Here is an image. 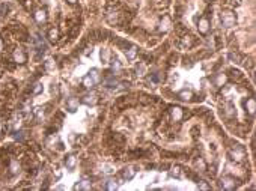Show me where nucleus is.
<instances>
[{
	"mask_svg": "<svg viewBox=\"0 0 256 191\" xmlns=\"http://www.w3.org/2000/svg\"><path fill=\"white\" fill-rule=\"evenodd\" d=\"M35 42H36V45H38V48H39L41 51H45V50H47V45L44 44V41L41 39V36H39V35H36V38H35Z\"/></svg>",
	"mask_w": 256,
	"mask_h": 191,
	"instance_id": "24",
	"label": "nucleus"
},
{
	"mask_svg": "<svg viewBox=\"0 0 256 191\" xmlns=\"http://www.w3.org/2000/svg\"><path fill=\"white\" fill-rule=\"evenodd\" d=\"M191 97H193V92H191V90H187V89H184V90H181V92L178 93V98L182 100V101H190Z\"/></svg>",
	"mask_w": 256,
	"mask_h": 191,
	"instance_id": "15",
	"label": "nucleus"
},
{
	"mask_svg": "<svg viewBox=\"0 0 256 191\" xmlns=\"http://www.w3.org/2000/svg\"><path fill=\"white\" fill-rule=\"evenodd\" d=\"M89 75H90V78L95 81V84L101 81V75H99V71H98L96 68H92V69H90V72H89Z\"/></svg>",
	"mask_w": 256,
	"mask_h": 191,
	"instance_id": "20",
	"label": "nucleus"
},
{
	"mask_svg": "<svg viewBox=\"0 0 256 191\" xmlns=\"http://www.w3.org/2000/svg\"><path fill=\"white\" fill-rule=\"evenodd\" d=\"M125 56H126L128 60L136 59V56H137V47H136V45H131L128 50H125Z\"/></svg>",
	"mask_w": 256,
	"mask_h": 191,
	"instance_id": "14",
	"label": "nucleus"
},
{
	"mask_svg": "<svg viewBox=\"0 0 256 191\" xmlns=\"http://www.w3.org/2000/svg\"><path fill=\"white\" fill-rule=\"evenodd\" d=\"M33 18H35L36 23H44V21L47 20V12H45L44 9H39V11H36V12L33 14Z\"/></svg>",
	"mask_w": 256,
	"mask_h": 191,
	"instance_id": "13",
	"label": "nucleus"
},
{
	"mask_svg": "<svg viewBox=\"0 0 256 191\" xmlns=\"http://www.w3.org/2000/svg\"><path fill=\"white\" fill-rule=\"evenodd\" d=\"M102 169H104V172H105V173H111V172H113V170H111V167H110V166H107V164H105Z\"/></svg>",
	"mask_w": 256,
	"mask_h": 191,
	"instance_id": "35",
	"label": "nucleus"
},
{
	"mask_svg": "<svg viewBox=\"0 0 256 191\" xmlns=\"http://www.w3.org/2000/svg\"><path fill=\"white\" fill-rule=\"evenodd\" d=\"M230 74H233V77H235V78H238V80H239V78H242V75H241V72H239V71H233V69H232V71H230Z\"/></svg>",
	"mask_w": 256,
	"mask_h": 191,
	"instance_id": "32",
	"label": "nucleus"
},
{
	"mask_svg": "<svg viewBox=\"0 0 256 191\" xmlns=\"http://www.w3.org/2000/svg\"><path fill=\"white\" fill-rule=\"evenodd\" d=\"M18 169H20V167H18V164H17L15 161H12V164H11V170H12V173H17V172H18Z\"/></svg>",
	"mask_w": 256,
	"mask_h": 191,
	"instance_id": "31",
	"label": "nucleus"
},
{
	"mask_svg": "<svg viewBox=\"0 0 256 191\" xmlns=\"http://www.w3.org/2000/svg\"><path fill=\"white\" fill-rule=\"evenodd\" d=\"M244 155H245V152H244V149H242L241 146H235V148L229 152V157H230V160H233V161H241V160L244 158Z\"/></svg>",
	"mask_w": 256,
	"mask_h": 191,
	"instance_id": "6",
	"label": "nucleus"
},
{
	"mask_svg": "<svg viewBox=\"0 0 256 191\" xmlns=\"http://www.w3.org/2000/svg\"><path fill=\"white\" fill-rule=\"evenodd\" d=\"M197 188L199 190H211L209 184H206V181H199L197 182Z\"/></svg>",
	"mask_w": 256,
	"mask_h": 191,
	"instance_id": "26",
	"label": "nucleus"
},
{
	"mask_svg": "<svg viewBox=\"0 0 256 191\" xmlns=\"http://www.w3.org/2000/svg\"><path fill=\"white\" fill-rule=\"evenodd\" d=\"M181 175H182L181 166H175V167H172L170 172H169V176H170V178H175V179H179Z\"/></svg>",
	"mask_w": 256,
	"mask_h": 191,
	"instance_id": "17",
	"label": "nucleus"
},
{
	"mask_svg": "<svg viewBox=\"0 0 256 191\" xmlns=\"http://www.w3.org/2000/svg\"><path fill=\"white\" fill-rule=\"evenodd\" d=\"M99 57H101V60H102V63H108V57H110V53H108V50H101V53H99Z\"/></svg>",
	"mask_w": 256,
	"mask_h": 191,
	"instance_id": "25",
	"label": "nucleus"
},
{
	"mask_svg": "<svg viewBox=\"0 0 256 191\" xmlns=\"http://www.w3.org/2000/svg\"><path fill=\"white\" fill-rule=\"evenodd\" d=\"M14 60L17 63H24L26 62V54L23 53V50H15L14 51Z\"/></svg>",
	"mask_w": 256,
	"mask_h": 191,
	"instance_id": "16",
	"label": "nucleus"
},
{
	"mask_svg": "<svg viewBox=\"0 0 256 191\" xmlns=\"http://www.w3.org/2000/svg\"><path fill=\"white\" fill-rule=\"evenodd\" d=\"M145 69H146V68H145V65H143V63L137 65V68H136V71H137L140 75H143V74H145Z\"/></svg>",
	"mask_w": 256,
	"mask_h": 191,
	"instance_id": "28",
	"label": "nucleus"
},
{
	"mask_svg": "<svg viewBox=\"0 0 256 191\" xmlns=\"http://www.w3.org/2000/svg\"><path fill=\"white\" fill-rule=\"evenodd\" d=\"M66 2H68L69 5H74V3H77V0H66Z\"/></svg>",
	"mask_w": 256,
	"mask_h": 191,
	"instance_id": "37",
	"label": "nucleus"
},
{
	"mask_svg": "<svg viewBox=\"0 0 256 191\" xmlns=\"http://www.w3.org/2000/svg\"><path fill=\"white\" fill-rule=\"evenodd\" d=\"M78 104H80L78 98L71 97V98H68V100H66V110H68V112H71V113H74V112L78 109Z\"/></svg>",
	"mask_w": 256,
	"mask_h": 191,
	"instance_id": "10",
	"label": "nucleus"
},
{
	"mask_svg": "<svg viewBox=\"0 0 256 191\" xmlns=\"http://www.w3.org/2000/svg\"><path fill=\"white\" fill-rule=\"evenodd\" d=\"M0 131H2V125H0Z\"/></svg>",
	"mask_w": 256,
	"mask_h": 191,
	"instance_id": "39",
	"label": "nucleus"
},
{
	"mask_svg": "<svg viewBox=\"0 0 256 191\" xmlns=\"http://www.w3.org/2000/svg\"><path fill=\"white\" fill-rule=\"evenodd\" d=\"M209 27H211L209 20H208L206 17H200L199 21H197V32H199L200 35H208Z\"/></svg>",
	"mask_w": 256,
	"mask_h": 191,
	"instance_id": "3",
	"label": "nucleus"
},
{
	"mask_svg": "<svg viewBox=\"0 0 256 191\" xmlns=\"http://www.w3.org/2000/svg\"><path fill=\"white\" fill-rule=\"evenodd\" d=\"M229 57H230L232 60H235V63H239V56H238V54H229Z\"/></svg>",
	"mask_w": 256,
	"mask_h": 191,
	"instance_id": "33",
	"label": "nucleus"
},
{
	"mask_svg": "<svg viewBox=\"0 0 256 191\" xmlns=\"http://www.w3.org/2000/svg\"><path fill=\"white\" fill-rule=\"evenodd\" d=\"M5 11H8V5H6V3L0 5V17H2V15H5Z\"/></svg>",
	"mask_w": 256,
	"mask_h": 191,
	"instance_id": "30",
	"label": "nucleus"
},
{
	"mask_svg": "<svg viewBox=\"0 0 256 191\" xmlns=\"http://www.w3.org/2000/svg\"><path fill=\"white\" fill-rule=\"evenodd\" d=\"M75 163H77V160H75L74 155H68L66 160H65V166H66L68 170H72V169L75 167Z\"/></svg>",
	"mask_w": 256,
	"mask_h": 191,
	"instance_id": "18",
	"label": "nucleus"
},
{
	"mask_svg": "<svg viewBox=\"0 0 256 191\" xmlns=\"http://www.w3.org/2000/svg\"><path fill=\"white\" fill-rule=\"evenodd\" d=\"M182 116H184V112H182V109L181 107H172L170 109V118H172V121H175V122H179L181 119H182Z\"/></svg>",
	"mask_w": 256,
	"mask_h": 191,
	"instance_id": "11",
	"label": "nucleus"
},
{
	"mask_svg": "<svg viewBox=\"0 0 256 191\" xmlns=\"http://www.w3.org/2000/svg\"><path fill=\"white\" fill-rule=\"evenodd\" d=\"M136 173H137V169H136L134 166H128V167H125V169L122 170V178H123L125 181H131V179L136 176Z\"/></svg>",
	"mask_w": 256,
	"mask_h": 191,
	"instance_id": "7",
	"label": "nucleus"
},
{
	"mask_svg": "<svg viewBox=\"0 0 256 191\" xmlns=\"http://www.w3.org/2000/svg\"><path fill=\"white\" fill-rule=\"evenodd\" d=\"M236 179L233 178V176H229V175H226V176H223L221 179H220V187L223 188V190H226V191H232V190H235L236 188Z\"/></svg>",
	"mask_w": 256,
	"mask_h": 191,
	"instance_id": "2",
	"label": "nucleus"
},
{
	"mask_svg": "<svg viewBox=\"0 0 256 191\" xmlns=\"http://www.w3.org/2000/svg\"><path fill=\"white\" fill-rule=\"evenodd\" d=\"M48 39H50L51 42H56V41L59 39V29H57V27H53V29L48 30Z\"/></svg>",
	"mask_w": 256,
	"mask_h": 191,
	"instance_id": "19",
	"label": "nucleus"
},
{
	"mask_svg": "<svg viewBox=\"0 0 256 191\" xmlns=\"http://www.w3.org/2000/svg\"><path fill=\"white\" fill-rule=\"evenodd\" d=\"M41 92H42V84H41V83H36V84H35V89H33V93L38 95V93H41Z\"/></svg>",
	"mask_w": 256,
	"mask_h": 191,
	"instance_id": "27",
	"label": "nucleus"
},
{
	"mask_svg": "<svg viewBox=\"0 0 256 191\" xmlns=\"http://www.w3.org/2000/svg\"><path fill=\"white\" fill-rule=\"evenodd\" d=\"M223 110H224V116L226 118H235L236 116V109H235V106L232 103H226Z\"/></svg>",
	"mask_w": 256,
	"mask_h": 191,
	"instance_id": "12",
	"label": "nucleus"
},
{
	"mask_svg": "<svg viewBox=\"0 0 256 191\" xmlns=\"http://www.w3.org/2000/svg\"><path fill=\"white\" fill-rule=\"evenodd\" d=\"M3 50V41H2V38H0V51Z\"/></svg>",
	"mask_w": 256,
	"mask_h": 191,
	"instance_id": "38",
	"label": "nucleus"
},
{
	"mask_svg": "<svg viewBox=\"0 0 256 191\" xmlns=\"http://www.w3.org/2000/svg\"><path fill=\"white\" fill-rule=\"evenodd\" d=\"M169 27H170V18H169V17H164V18L161 20V23H160V30L166 32Z\"/></svg>",
	"mask_w": 256,
	"mask_h": 191,
	"instance_id": "22",
	"label": "nucleus"
},
{
	"mask_svg": "<svg viewBox=\"0 0 256 191\" xmlns=\"http://www.w3.org/2000/svg\"><path fill=\"white\" fill-rule=\"evenodd\" d=\"M220 20H221V26L226 27V29L233 27L236 24V15L232 11H223L221 15H220Z\"/></svg>",
	"mask_w": 256,
	"mask_h": 191,
	"instance_id": "1",
	"label": "nucleus"
},
{
	"mask_svg": "<svg viewBox=\"0 0 256 191\" xmlns=\"http://www.w3.org/2000/svg\"><path fill=\"white\" fill-rule=\"evenodd\" d=\"M105 190H108V191H114V190H117V184H116V181H114V179H108V181L105 182Z\"/></svg>",
	"mask_w": 256,
	"mask_h": 191,
	"instance_id": "23",
	"label": "nucleus"
},
{
	"mask_svg": "<svg viewBox=\"0 0 256 191\" xmlns=\"http://www.w3.org/2000/svg\"><path fill=\"white\" fill-rule=\"evenodd\" d=\"M92 188V182L89 178H81L78 181V184L74 185V190H84V191H89Z\"/></svg>",
	"mask_w": 256,
	"mask_h": 191,
	"instance_id": "8",
	"label": "nucleus"
},
{
	"mask_svg": "<svg viewBox=\"0 0 256 191\" xmlns=\"http://www.w3.org/2000/svg\"><path fill=\"white\" fill-rule=\"evenodd\" d=\"M83 86H84L86 89H90V87H93V86H95V81L90 78V75H89V74L83 77Z\"/></svg>",
	"mask_w": 256,
	"mask_h": 191,
	"instance_id": "21",
	"label": "nucleus"
},
{
	"mask_svg": "<svg viewBox=\"0 0 256 191\" xmlns=\"http://www.w3.org/2000/svg\"><path fill=\"white\" fill-rule=\"evenodd\" d=\"M23 134H24V133L18 131V133H15V134H14V139H15V140H18V142H21V140L24 139V136H23Z\"/></svg>",
	"mask_w": 256,
	"mask_h": 191,
	"instance_id": "29",
	"label": "nucleus"
},
{
	"mask_svg": "<svg viewBox=\"0 0 256 191\" xmlns=\"http://www.w3.org/2000/svg\"><path fill=\"white\" fill-rule=\"evenodd\" d=\"M212 81H214V86H215V87H221L223 84H226V81H227V75H226V74H223V72H218V74H215V75H214Z\"/></svg>",
	"mask_w": 256,
	"mask_h": 191,
	"instance_id": "9",
	"label": "nucleus"
},
{
	"mask_svg": "<svg viewBox=\"0 0 256 191\" xmlns=\"http://www.w3.org/2000/svg\"><path fill=\"white\" fill-rule=\"evenodd\" d=\"M111 66H113V69H114V68H116V69H119V68H120V63H119V60L116 59V60L111 63Z\"/></svg>",
	"mask_w": 256,
	"mask_h": 191,
	"instance_id": "34",
	"label": "nucleus"
},
{
	"mask_svg": "<svg viewBox=\"0 0 256 191\" xmlns=\"http://www.w3.org/2000/svg\"><path fill=\"white\" fill-rule=\"evenodd\" d=\"M242 106H244V110H245L247 115H250V116L254 115V112H256V101H254V98L244 100L242 101Z\"/></svg>",
	"mask_w": 256,
	"mask_h": 191,
	"instance_id": "4",
	"label": "nucleus"
},
{
	"mask_svg": "<svg viewBox=\"0 0 256 191\" xmlns=\"http://www.w3.org/2000/svg\"><path fill=\"white\" fill-rule=\"evenodd\" d=\"M45 65H47V68L50 69V68L53 66V60H47V63H45Z\"/></svg>",
	"mask_w": 256,
	"mask_h": 191,
	"instance_id": "36",
	"label": "nucleus"
},
{
	"mask_svg": "<svg viewBox=\"0 0 256 191\" xmlns=\"http://www.w3.org/2000/svg\"><path fill=\"white\" fill-rule=\"evenodd\" d=\"M80 103L84 104V106H87V107H93L98 103V97H96L95 93H86L84 97L80 100Z\"/></svg>",
	"mask_w": 256,
	"mask_h": 191,
	"instance_id": "5",
	"label": "nucleus"
}]
</instances>
